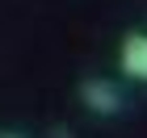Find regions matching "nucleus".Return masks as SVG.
<instances>
[{
  "label": "nucleus",
  "mask_w": 147,
  "mask_h": 138,
  "mask_svg": "<svg viewBox=\"0 0 147 138\" xmlns=\"http://www.w3.org/2000/svg\"><path fill=\"white\" fill-rule=\"evenodd\" d=\"M80 96H84V105H88L92 113H105V117L122 109V92L113 88L109 80H88L84 88H80Z\"/></svg>",
  "instance_id": "f257e3e1"
},
{
  "label": "nucleus",
  "mask_w": 147,
  "mask_h": 138,
  "mask_svg": "<svg viewBox=\"0 0 147 138\" xmlns=\"http://www.w3.org/2000/svg\"><path fill=\"white\" fill-rule=\"evenodd\" d=\"M122 67H126V75L147 80V34H130L122 42Z\"/></svg>",
  "instance_id": "f03ea898"
}]
</instances>
